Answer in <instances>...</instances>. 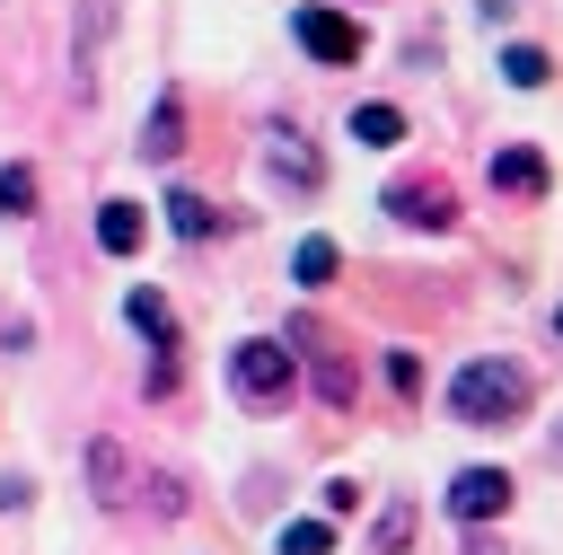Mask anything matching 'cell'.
I'll list each match as a JSON object with an SVG mask.
<instances>
[{"label": "cell", "mask_w": 563, "mask_h": 555, "mask_svg": "<svg viewBox=\"0 0 563 555\" xmlns=\"http://www.w3.org/2000/svg\"><path fill=\"white\" fill-rule=\"evenodd\" d=\"M449 414L457 423H475V432H501V423H519L528 414V370L519 361H457V379H449Z\"/></svg>", "instance_id": "cell-1"}, {"label": "cell", "mask_w": 563, "mask_h": 555, "mask_svg": "<svg viewBox=\"0 0 563 555\" xmlns=\"http://www.w3.org/2000/svg\"><path fill=\"white\" fill-rule=\"evenodd\" d=\"M229 388H238L246 405H282V396L299 388V352H290L282 335H246V344H229Z\"/></svg>", "instance_id": "cell-2"}, {"label": "cell", "mask_w": 563, "mask_h": 555, "mask_svg": "<svg viewBox=\"0 0 563 555\" xmlns=\"http://www.w3.org/2000/svg\"><path fill=\"white\" fill-rule=\"evenodd\" d=\"M290 35H299L308 62H361V18H343V9H325V0L290 9Z\"/></svg>", "instance_id": "cell-3"}, {"label": "cell", "mask_w": 563, "mask_h": 555, "mask_svg": "<svg viewBox=\"0 0 563 555\" xmlns=\"http://www.w3.org/2000/svg\"><path fill=\"white\" fill-rule=\"evenodd\" d=\"M290 352H299V370L317 379L325 405H352V361H343V344H334L325 326H290Z\"/></svg>", "instance_id": "cell-4"}, {"label": "cell", "mask_w": 563, "mask_h": 555, "mask_svg": "<svg viewBox=\"0 0 563 555\" xmlns=\"http://www.w3.org/2000/svg\"><path fill=\"white\" fill-rule=\"evenodd\" d=\"M449 511H457L466 529L501 520V511H510V476H501V467H457V476H449Z\"/></svg>", "instance_id": "cell-5"}, {"label": "cell", "mask_w": 563, "mask_h": 555, "mask_svg": "<svg viewBox=\"0 0 563 555\" xmlns=\"http://www.w3.org/2000/svg\"><path fill=\"white\" fill-rule=\"evenodd\" d=\"M387 211H396L405 229H449V220H457V194H449V185H387Z\"/></svg>", "instance_id": "cell-6"}, {"label": "cell", "mask_w": 563, "mask_h": 555, "mask_svg": "<svg viewBox=\"0 0 563 555\" xmlns=\"http://www.w3.org/2000/svg\"><path fill=\"white\" fill-rule=\"evenodd\" d=\"M264 167H273L282 185H317V150H308L290 123H273V132H264Z\"/></svg>", "instance_id": "cell-7"}, {"label": "cell", "mask_w": 563, "mask_h": 555, "mask_svg": "<svg viewBox=\"0 0 563 555\" xmlns=\"http://www.w3.org/2000/svg\"><path fill=\"white\" fill-rule=\"evenodd\" d=\"M185 150V97L167 88L158 106H150V123H141V159H176Z\"/></svg>", "instance_id": "cell-8"}, {"label": "cell", "mask_w": 563, "mask_h": 555, "mask_svg": "<svg viewBox=\"0 0 563 555\" xmlns=\"http://www.w3.org/2000/svg\"><path fill=\"white\" fill-rule=\"evenodd\" d=\"M493 185H501V194H545V159H537L528 141H501V150H493Z\"/></svg>", "instance_id": "cell-9"}, {"label": "cell", "mask_w": 563, "mask_h": 555, "mask_svg": "<svg viewBox=\"0 0 563 555\" xmlns=\"http://www.w3.org/2000/svg\"><path fill=\"white\" fill-rule=\"evenodd\" d=\"M141 238H150V211H141V203H106V211H97V247H106V255H132Z\"/></svg>", "instance_id": "cell-10"}, {"label": "cell", "mask_w": 563, "mask_h": 555, "mask_svg": "<svg viewBox=\"0 0 563 555\" xmlns=\"http://www.w3.org/2000/svg\"><path fill=\"white\" fill-rule=\"evenodd\" d=\"M352 141H361V150H396V141H405V115L369 97V106H352Z\"/></svg>", "instance_id": "cell-11"}, {"label": "cell", "mask_w": 563, "mask_h": 555, "mask_svg": "<svg viewBox=\"0 0 563 555\" xmlns=\"http://www.w3.org/2000/svg\"><path fill=\"white\" fill-rule=\"evenodd\" d=\"M123 317H132L158 352H176V317H167V300H158V291H132V300H123Z\"/></svg>", "instance_id": "cell-12"}, {"label": "cell", "mask_w": 563, "mask_h": 555, "mask_svg": "<svg viewBox=\"0 0 563 555\" xmlns=\"http://www.w3.org/2000/svg\"><path fill=\"white\" fill-rule=\"evenodd\" d=\"M88 485H97L106 511L123 502V449H114V440H88Z\"/></svg>", "instance_id": "cell-13"}, {"label": "cell", "mask_w": 563, "mask_h": 555, "mask_svg": "<svg viewBox=\"0 0 563 555\" xmlns=\"http://www.w3.org/2000/svg\"><path fill=\"white\" fill-rule=\"evenodd\" d=\"M501 79H510V88H545V79H554V62H545L537 44H501Z\"/></svg>", "instance_id": "cell-14"}, {"label": "cell", "mask_w": 563, "mask_h": 555, "mask_svg": "<svg viewBox=\"0 0 563 555\" xmlns=\"http://www.w3.org/2000/svg\"><path fill=\"white\" fill-rule=\"evenodd\" d=\"M167 229H176V238H211V229H220V211H211L202 194H167Z\"/></svg>", "instance_id": "cell-15"}, {"label": "cell", "mask_w": 563, "mask_h": 555, "mask_svg": "<svg viewBox=\"0 0 563 555\" xmlns=\"http://www.w3.org/2000/svg\"><path fill=\"white\" fill-rule=\"evenodd\" d=\"M334 264H343V255H334V238H299V255H290V273H299L308 291H317V282H334Z\"/></svg>", "instance_id": "cell-16"}, {"label": "cell", "mask_w": 563, "mask_h": 555, "mask_svg": "<svg viewBox=\"0 0 563 555\" xmlns=\"http://www.w3.org/2000/svg\"><path fill=\"white\" fill-rule=\"evenodd\" d=\"M273 546H282V555H325V546H334V520H282Z\"/></svg>", "instance_id": "cell-17"}, {"label": "cell", "mask_w": 563, "mask_h": 555, "mask_svg": "<svg viewBox=\"0 0 563 555\" xmlns=\"http://www.w3.org/2000/svg\"><path fill=\"white\" fill-rule=\"evenodd\" d=\"M35 211V167H0V220H26Z\"/></svg>", "instance_id": "cell-18"}, {"label": "cell", "mask_w": 563, "mask_h": 555, "mask_svg": "<svg viewBox=\"0 0 563 555\" xmlns=\"http://www.w3.org/2000/svg\"><path fill=\"white\" fill-rule=\"evenodd\" d=\"M387 379H396V396H413V388H422V361H413V352H387Z\"/></svg>", "instance_id": "cell-19"}, {"label": "cell", "mask_w": 563, "mask_h": 555, "mask_svg": "<svg viewBox=\"0 0 563 555\" xmlns=\"http://www.w3.org/2000/svg\"><path fill=\"white\" fill-rule=\"evenodd\" d=\"M325 511H334V520H343V511H361V485H352V476H334V485H325Z\"/></svg>", "instance_id": "cell-20"}, {"label": "cell", "mask_w": 563, "mask_h": 555, "mask_svg": "<svg viewBox=\"0 0 563 555\" xmlns=\"http://www.w3.org/2000/svg\"><path fill=\"white\" fill-rule=\"evenodd\" d=\"M554 335H563V308H554Z\"/></svg>", "instance_id": "cell-21"}]
</instances>
